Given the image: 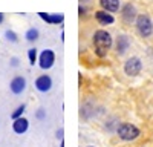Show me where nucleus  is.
<instances>
[{"mask_svg": "<svg viewBox=\"0 0 153 147\" xmlns=\"http://www.w3.org/2000/svg\"><path fill=\"white\" fill-rule=\"evenodd\" d=\"M28 58H29V63L34 66L37 63V49L35 48H31L28 51Z\"/></svg>", "mask_w": 153, "mask_h": 147, "instance_id": "obj_16", "label": "nucleus"}, {"mask_svg": "<svg viewBox=\"0 0 153 147\" xmlns=\"http://www.w3.org/2000/svg\"><path fill=\"white\" fill-rule=\"evenodd\" d=\"M28 129H29V121L25 117H20V118L14 120V122H12V130H14L17 135H23Z\"/></svg>", "mask_w": 153, "mask_h": 147, "instance_id": "obj_9", "label": "nucleus"}, {"mask_svg": "<svg viewBox=\"0 0 153 147\" xmlns=\"http://www.w3.org/2000/svg\"><path fill=\"white\" fill-rule=\"evenodd\" d=\"M121 16H123V20L126 22V23H132L133 20H136V11H135V6L132 5V3H127V5H124L123 6V9H121Z\"/></svg>", "mask_w": 153, "mask_h": 147, "instance_id": "obj_8", "label": "nucleus"}, {"mask_svg": "<svg viewBox=\"0 0 153 147\" xmlns=\"http://www.w3.org/2000/svg\"><path fill=\"white\" fill-rule=\"evenodd\" d=\"M118 137L123 141H133L139 137V129L130 122H123L118 126Z\"/></svg>", "mask_w": 153, "mask_h": 147, "instance_id": "obj_2", "label": "nucleus"}, {"mask_svg": "<svg viewBox=\"0 0 153 147\" xmlns=\"http://www.w3.org/2000/svg\"><path fill=\"white\" fill-rule=\"evenodd\" d=\"M129 46H130V40H129V37H127V35H120L117 39V52L120 55L126 54L127 49H129Z\"/></svg>", "mask_w": 153, "mask_h": 147, "instance_id": "obj_12", "label": "nucleus"}, {"mask_svg": "<svg viewBox=\"0 0 153 147\" xmlns=\"http://www.w3.org/2000/svg\"><path fill=\"white\" fill-rule=\"evenodd\" d=\"M60 147H65V143H63V141H61V144H60Z\"/></svg>", "mask_w": 153, "mask_h": 147, "instance_id": "obj_21", "label": "nucleus"}, {"mask_svg": "<svg viewBox=\"0 0 153 147\" xmlns=\"http://www.w3.org/2000/svg\"><path fill=\"white\" fill-rule=\"evenodd\" d=\"M40 19L49 24H58V23H63L65 20V16L63 14H48V12H38Z\"/></svg>", "mask_w": 153, "mask_h": 147, "instance_id": "obj_10", "label": "nucleus"}, {"mask_svg": "<svg viewBox=\"0 0 153 147\" xmlns=\"http://www.w3.org/2000/svg\"><path fill=\"white\" fill-rule=\"evenodd\" d=\"M95 19H97V22L100 23V24H112L113 22H115V19H113V16H110V12H107V11H97L95 12Z\"/></svg>", "mask_w": 153, "mask_h": 147, "instance_id": "obj_11", "label": "nucleus"}, {"mask_svg": "<svg viewBox=\"0 0 153 147\" xmlns=\"http://www.w3.org/2000/svg\"><path fill=\"white\" fill-rule=\"evenodd\" d=\"M5 35H6V39H8L9 42H12V43H17V40H19L17 34H16L14 31H11V29H8V31L5 32Z\"/></svg>", "mask_w": 153, "mask_h": 147, "instance_id": "obj_17", "label": "nucleus"}, {"mask_svg": "<svg viewBox=\"0 0 153 147\" xmlns=\"http://www.w3.org/2000/svg\"><path fill=\"white\" fill-rule=\"evenodd\" d=\"M25 37H26V40L28 42H35L38 39V31L35 28H31L26 31V34H25Z\"/></svg>", "mask_w": 153, "mask_h": 147, "instance_id": "obj_14", "label": "nucleus"}, {"mask_svg": "<svg viewBox=\"0 0 153 147\" xmlns=\"http://www.w3.org/2000/svg\"><path fill=\"white\" fill-rule=\"evenodd\" d=\"M141 69H143V63H141V60H139L138 57H130L129 60L126 61V65H124V72L129 77L138 75V74L141 72Z\"/></svg>", "mask_w": 153, "mask_h": 147, "instance_id": "obj_5", "label": "nucleus"}, {"mask_svg": "<svg viewBox=\"0 0 153 147\" xmlns=\"http://www.w3.org/2000/svg\"><path fill=\"white\" fill-rule=\"evenodd\" d=\"M11 66H12V68H17V66H19V58H16V57L11 58Z\"/></svg>", "mask_w": 153, "mask_h": 147, "instance_id": "obj_19", "label": "nucleus"}, {"mask_svg": "<svg viewBox=\"0 0 153 147\" xmlns=\"http://www.w3.org/2000/svg\"><path fill=\"white\" fill-rule=\"evenodd\" d=\"M51 88H52V78H51L49 75H40V77H37V80H35V89L38 92L46 94V92L51 91Z\"/></svg>", "mask_w": 153, "mask_h": 147, "instance_id": "obj_7", "label": "nucleus"}, {"mask_svg": "<svg viewBox=\"0 0 153 147\" xmlns=\"http://www.w3.org/2000/svg\"><path fill=\"white\" fill-rule=\"evenodd\" d=\"M100 5L107 12H117L120 9V0H100Z\"/></svg>", "mask_w": 153, "mask_h": 147, "instance_id": "obj_13", "label": "nucleus"}, {"mask_svg": "<svg viewBox=\"0 0 153 147\" xmlns=\"http://www.w3.org/2000/svg\"><path fill=\"white\" fill-rule=\"evenodd\" d=\"M89 147H94V146H89Z\"/></svg>", "mask_w": 153, "mask_h": 147, "instance_id": "obj_22", "label": "nucleus"}, {"mask_svg": "<svg viewBox=\"0 0 153 147\" xmlns=\"http://www.w3.org/2000/svg\"><path fill=\"white\" fill-rule=\"evenodd\" d=\"M113 40L112 35L104 31V29H98L94 34V48H95V54L98 57H106V54L109 52V49L112 48Z\"/></svg>", "mask_w": 153, "mask_h": 147, "instance_id": "obj_1", "label": "nucleus"}, {"mask_svg": "<svg viewBox=\"0 0 153 147\" xmlns=\"http://www.w3.org/2000/svg\"><path fill=\"white\" fill-rule=\"evenodd\" d=\"M9 89L11 92L14 94V95H20L25 92V89H26V78L22 77V75H17L11 80L9 83Z\"/></svg>", "mask_w": 153, "mask_h": 147, "instance_id": "obj_6", "label": "nucleus"}, {"mask_svg": "<svg viewBox=\"0 0 153 147\" xmlns=\"http://www.w3.org/2000/svg\"><path fill=\"white\" fill-rule=\"evenodd\" d=\"M54 63H55V54L52 49H45V51H42L40 57H38V66L43 71H46V69L52 68Z\"/></svg>", "mask_w": 153, "mask_h": 147, "instance_id": "obj_4", "label": "nucleus"}, {"mask_svg": "<svg viewBox=\"0 0 153 147\" xmlns=\"http://www.w3.org/2000/svg\"><path fill=\"white\" fill-rule=\"evenodd\" d=\"M3 20H5V16H3V12H0V23H3Z\"/></svg>", "mask_w": 153, "mask_h": 147, "instance_id": "obj_20", "label": "nucleus"}, {"mask_svg": "<svg viewBox=\"0 0 153 147\" xmlns=\"http://www.w3.org/2000/svg\"><path fill=\"white\" fill-rule=\"evenodd\" d=\"M136 29H138V32H139L141 37L152 35V32H153V23H152L150 17L146 16V14L138 16L136 17Z\"/></svg>", "mask_w": 153, "mask_h": 147, "instance_id": "obj_3", "label": "nucleus"}, {"mask_svg": "<svg viewBox=\"0 0 153 147\" xmlns=\"http://www.w3.org/2000/svg\"><path fill=\"white\" fill-rule=\"evenodd\" d=\"M25 109H26V106H25V104H22V106H19L16 110H14V112H12L11 114V118L12 120H17V118H20L23 114H25Z\"/></svg>", "mask_w": 153, "mask_h": 147, "instance_id": "obj_15", "label": "nucleus"}, {"mask_svg": "<svg viewBox=\"0 0 153 147\" xmlns=\"http://www.w3.org/2000/svg\"><path fill=\"white\" fill-rule=\"evenodd\" d=\"M37 118H38V120H43V118H45V110H43V109H38V110H37Z\"/></svg>", "mask_w": 153, "mask_h": 147, "instance_id": "obj_18", "label": "nucleus"}]
</instances>
